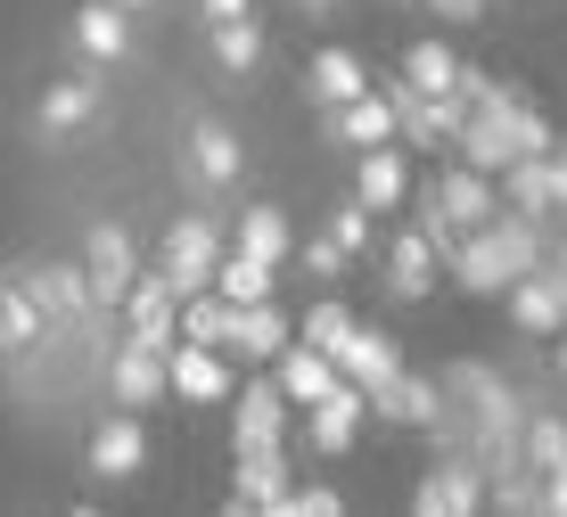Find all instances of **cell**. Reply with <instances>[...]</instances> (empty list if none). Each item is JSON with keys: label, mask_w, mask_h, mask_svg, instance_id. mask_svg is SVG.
<instances>
[{"label": "cell", "mask_w": 567, "mask_h": 517, "mask_svg": "<svg viewBox=\"0 0 567 517\" xmlns=\"http://www.w3.org/2000/svg\"><path fill=\"white\" fill-rule=\"evenodd\" d=\"M543 255H551V223H535V214H518V206H502L485 230H461V247H453V280L468 296H502L518 280V271H535Z\"/></svg>", "instance_id": "cell-1"}, {"label": "cell", "mask_w": 567, "mask_h": 517, "mask_svg": "<svg viewBox=\"0 0 567 517\" xmlns=\"http://www.w3.org/2000/svg\"><path fill=\"white\" fill-rule=\"evenodd\" d=\"M551 141H559V132L543 124V115L526 107L518 91H502V99H485V107H468V115H461V132H453L461 165L494 173V182H502V165H518V156H543Z\"/></svg>", "instance_id": "cell-2"}, {"label": "cell", "mask_w": 567, "mask_h": 517, "mask_svg": "<svg viewBox=\"0 0 567 517\" xmlns=\"http://www.w3.org/2000/svg\"><path fill=\"white\" fill-rule=\"evenodd\" d=\"M386 91V107H395V141H412V148H436V141H453V132H461V99L453 91H444V99H427L420 83H412V74H395V83H379Z\"/></svg>", "instance_id": "cell-3"}, {"label": "cell", "mask_w": 567, "mask_h": 517, "mask_svg": "<svg viewBox=\"0 0 567 517\" xmlns=\"http://www.w3.org/2000/svg\"><path fill=\"white\" fill-rule=\"evenodd\" d=\"M223 223L214 214H182V223L165 230V271H173V296H198L214 280V263H223Z\"/></svg>", "instance_id": "cell-4"}, {"label": "cell", "mask_w": 567, "mask_h": 517, "mask_svg": "<svg viewBox=\"0 0 567 517\" xmlns=\"http://www.w3.org/2000/svg\"><path fill=\"white\" fill-rule=\"evenodd\" d=\"M502 296H511V321L526 337H559L567 329V263H559V255H543L535 271H518Z\"/></svg>", "instance_id": "cell-5"}, {"label": "cell", "mask_w": 567, "mask_h": 517, "mask_svg": "<svg viewBox=\"0 0 567 517\" xmlns=\"http://www.w3.org/2000/svg\"><path fill=\"white\" fill-rule=\"evenodd\" d=\"M362 420H370V394L354 386V378H338L321 403H305V444L321 452V461H346L354 435H362Z\"/></svg>", "instance_id": "cell-6"}, {"label": "cell", "mask_w": 567, "mask_h": 517, "mask_svg": "<svg viewBox=\"0 0 567 517\" xmlns=\"http://www.w3.org/2000/svg\"><path fill=\"white\" fill-rule=\"evenodd\" d=\"M412 509H420V517H468V509H485V468H477V452H461V444L444 452V461L420 476Z\"/></svg>", "instance_id": "cell-7"}, {"label": "cell", "mask_w": 567, "mask_h": 517, "mask_svg": "<svg viewBox=\"0 0 567 517\" xmlns=\"http://www.w3.org/2000/svg\"><path fill=\"white\" fill-rule=\"evenodd\" d=\"M230 509H288V452L230 444Z\"/></svg>", "instance_id": "cell-8"}, {"label": "cell", "mask_w": 567, "mask_h": 517, "mask_svg": "<svg viewBox=\"0 0 567 517\" xmlns=\"http://www.w3.org/2000/svg\"><path fill=\"white\" fill-rule=\"evenodd\" d=\"M132 271H141V255H132V230H124V223H100V230H91V247H83V280H91V304H100V312H124V288H132Z\"/></svg>", "instance_id": "cell-9"}, {"label": "cell", "mask_w": 567, "mask_h": 517, "mask_svg": "<svg viewBox=\"0 0 567 517\" xmlns=\"http://www.w3.org/2000/svg\"><path fill=\"white\" fill-rule=\"evenodd\" d=\"M427 197H436V214L453 230H485L502 214V182L494 173H477V165H453V173H436V182H427Z\"/></svg>", "instance_id": "cell-10"}, {"label": "cell", "mask_w": 567, "mask_h": 517, "mask_svg": "<svg viewBox=\"0 0 567 517\" xmlns=\"http://www.w3.org/2000/svg\"><path fill=\"white\" fill-rule=\"evenodd\" d=\"M107 394L124 411H148V403H165L173 394V370H165V353L156 345H141V337H124L115 345V362H107Z\"/></svg>", "instance_id": "cell-11"}, {"label": "cell", "mask_w": 567, "mask_h": 517, "mask_svg": "<svg viewBox=\"0 0 567 517\" xmlns=\"http://www.w3.org/2000/svg\"><path fill=\"white\" fill-rule=\"evenodd\" d=\"M329 362H338V378H354V386L370 394V386H386V378L403 370V345H395L386 329H362V321H354L338 345H329Z\"/></svg>", "instance_id": "cell-12"}, {"label": "cell", "mask_w": 567, "mask_h": 517, "mask_svg": "<svg viewBox=\"0 0 567 517\" xmlns=\"http://www.w3.org/2000/svg\"><path fill=\"white\" fill-rule=\"evenodd\" d=\"M165 370H173V394H182V403H230V394H239V386H230L223 345H189V337H182V345L165 353Z\"/></svg>", "instance_id": "cell-13"}, {"label": "cell", "mask_w": 567, "mask_h": 517, "mask_svg": "<svg viewBox=\"0 0 567 517\" xmlns=\"http://www.w3.org/2000/svg\"><path fill=\"white\" fill-rule=\"evenodd\" d=\"M297 337V321H288L271 296H256V304H230V329H223V345H239L247 362H280V345Z\"/></svg>", "instance_id": "cell-14"}, {"label": "cell", "mask_w": 567, "mask_h": 517, "mask_svg": "<svg viewBox=\"0 0 567 517\" xmlns=\"http://www.w3.org/2000/svg\"><path fill=\"white\" fill-rule=\"evenodd\" d=\"M141 461H148V435H141V420L132 411H107L100 427H91V476H141Z\"/></svg>", "instance_id": "cell-15"}, {"label": "cell", "mask_w": 567, "mask_h": 517, "mask_svg": "<svg viewBox=\"0 0 567 517\" xmlns=\"http://www.w3.org/2000/svg\"><path fill=\"white\" fill-rule=\"evenodd\" d=\"M321 132L346 148H379V141H395V107H386V91H362L346 107H321Z\"/></svg>", "instance_id": "cell-16"}, {"label": "cell", "mask_w": 567, "mask_h": 517, "mask_svg": "<svg viewBox=\"0 0 567 517\" xmlns=\"http://www.w3.org/2000/svg\"><path fill=\"white\" fill-rule=\"evenodd\" d=\"M370 411H379V420H395V427H436V411H444V386H436V378H412V370H395L386 386H370Z\"/></svg>", "instance_id": "cell-17"}, {"label": "cell", "mask_w": 567, "mask_h": 517, "mask_svg": "<svg viewBox=\"0 0 567 517\" xmlns=\"http://www.w3.org/2000/svg\"><path fill=\"white\" fill-rule=\"evenodd\" d=\"M25 296L42 304V321H83V312H100V304H91L83 263H42V271H25Z\"/></svg>", "instance_id": "cell-18"}, {"label": "cell", "mask_w": 567, "mask_h": 517, "mask_svg": "<svg viewBox=\"0 0 567 517\" xmlns=\"http://www.w3.org/2000/svg\"><path fill=\"white\" fill-rule=\"evenodd\" d=\"M100 99H107L100 74H66V83H50V91H42V141H66L74 124H91V115H100Z\"/></svg>", "instance_id": "cell-19"}, {"label": "cell", "mask_w": 567, "mask_h": 517, "mask_svg": "<svg viewBox=\"0 0 567 517\" xmlns=\"http://www.w3.org/2000/svg\"><path fill=\"white\" fill-rule=\"evenodd\" d=\"M271 378H280V394L305 411V403H321V394L338 386V362H329L321 345H305V337H288V345H280V370H271Z\"/></svg>", "instance_id": "cell-20"}, {"label": "cell", "mask_w": 567, "mask_h": 517, "mask_svg": "<svg viewBox=\"0 0 567 517\" xmlns=\"http://www.w3.org/2000/svg\"><path fill=\"white\" fill-rule=\"evenodd\" d=\"M436 263H444V255H436V247H427V230L412 223V230H403V238H395V247H386V288H395V296H403V304H420V296H427V288H436Z\"/></svg>", "instance_id": "cell-21"}, {"label": "cell", "mask_w": 567, "mask_h": 517, "mask_svg": "<svg viewBox=\"0 0 567 517\" xmlns=\"http://www.w3.org/2000/svg\"><path fill=\"white\" fill-rule=\"evenodd\" d=\"M280 435H288V394H280V378L239 386V427H230V444H280Z\"/></svg>", "instance_id": "cell-22"}, {"label": "cell", "mask_w": 567, "mask_h": 517, "mask_svg": "<svg viewBox=\"0 0 567 517\" xmlns=\"http://www.w3.org/2000/svg\"><path fill=\"white\" fill-rule=\"evenodd\" d=\"M354 197L370 214H386V206H403L412 197V173H403V148L395 141H379V148H362V173H354Z\"/></svg>", "instance_id": "cell-23"}, {"label": "cell", "mask_w": 567, "mask_h": 517, "mask_svg": "<svg viewBox=\"0 0 567 517\" xmlns=\"http://www.w3.org/2000/svg\"><path fill=\"white\" fill-rule=\"evenodd\" d=\"M74 42H83L91 66H115V58L132 50V9H115V0H91V9L74 17Z\"/></svg>", "instance_id": "cell-24"}, {"label": "cell", "mask_w": 567, "mask_h": 517, "mask_svg": "<svg viewBox=\"0 0 567 517\" xmlns=\"http://www.w3.org/2000/svg\"><path fill=\"white\" fill-rule=\"evenodd\" d=\"M305 91H312V107H346V99L370 91V74H362L354 50H321V58L305 66Z\"/></svg>", "instance_id": "cell-25"}, {"label": "cell", "mask_w": 567, "mask_h": 517, "mask_svg": "<svg viewBox=\"0 0 567 517\" xmlns=\"http://www.w3.org/2000/svg\"><path fill=\"white\" fill-rule=\"evenodd\" d=\"M230 247L280 271V263H288V247H297V230H288V214H280V206H247V214H239V230H230Z\"/></svg>", "instance_id": "cell-26"}, {"label": "cell", "mask_w": 567, "mask_h": 517, "mask_svg": "<svg viewBox=\"0 0 567 517\" xmlns=\"http://www.w3.org/2000/svg\"><path fill=\"white\" fill-rule=\"evenodd\" d=\"M214 58H223L230 74H256L264 66V25H256V9H239V17H214Z\"/></svg>", "instance_id": "cell-27"}, {"label": "cell", "mask_w": 567, "mask_h": 517, "mask_svg": "<svg viewBox=\"0 0 567 517\" xmlns=\"http://www.w3.org/2000/svg\"><path fill=\"white\" fill-rule=\"evenodd\" d=\"M502 206L535 214V223H559V206H551V173H543V156H518V165H502Z\"/></svg>", "instance_id": "cell-28"}, {"label": "cell", "mask_w": 567, "mask_h": 517, "mask_svg": "<svg viewBox=\"0 0 567 517\" xmlns=\"http://www.w3.org/2000/svg\"><path fill=\"white\" fill-rule=\"evenodd\" d=\"M42 304H33V296H25V280H0V345H9V353H33V345H42Z\"/></svg>", "instance_id": "cell-29"}, {"label": "cell", "mask_w": 567, "mask_h": 517, "mask_svg": "<svg viewBox=\"0 0 567 517\" xmlns=\"http://www.w3.org/2000/svg\"><path fill=\"white\" fill-rule=\"evenodd\" d=\"M214 296H230V304H256V296H271V263H256V255L223 247V263H214Z\"/></svg>", "instance_id": "cell-30"}, {"label": "cell", "mask_w": 567, "mask_h": 517, "mask_svg": "<svg viewBox=\"0 0 567 517\" xmlns=\"http://www.w3.org/2000/svg\"><path fill=\"white\" fill-rule=\"evenodd\" d=\"M189 165H198V182H214V189L239 182V141H230L223 124H198L189 132Z\"/></svg>", "instance_id": "cell-31"}, {"label": "cell", "mask_w": 567, "mask_h": 517, "mask_svg": "<svg viewBox=\"0 0 567 517\" xmlns=\"http://www.w3.org/2000/svg\"><path fill=\"white\" fill-rule=\"evenodd\" d=\"M403 74H412L427 99H444V91L461 83V58L444 50V42H412V50H403Z\"/></svg>", "instance_id": "cell-32"}, {"label": "cell", "mask_w": 567, "mask_h": 517, "mask_svg": "<svg viewBox=\"0 0 567 517\" xmlns=\"http://www.w3.org/2000/svg\"><path fill=\"white\" fill-rule=\"evenodd\" d=\"M223 329H230V296H214V288L182 296V337L189 345H223Z\"/></svg>", "instance_id": "cell-33"}, {"label": "cell", "mask_w": 567, "mask_h": 517, "mask_svg": "<svg viewBox=\"0 0 567 517\" xmlns=\"http://www.w3.org/2000/svg\"><path fill=\"white\" fill-rule=\"evenodd\" d=\"M559 461H567V420L535 411V420H526V468H543V476H551Z\"/></svg>", "instance_id": "cell-34"}, {"label": "cell", "mask_w": 567, "mask_h": 517, "mask_svg": "<svg viewBox=\"0 0 567 517\" xmlns=\"http://www.w3.org/2000/svg\"><path fill=\"white\" fill-rule=\"evenodd\" d=\"M346 329H354V312H346V304H312V312H305V321H297V337H305V345H321V353H329V345H338V337H346Z\"/></svg>", "instance_id": "cell-35"}, {"label": "cell", "mask_w": 567, "mask_h": 517, "mask_svg": "<svg viewBox=\"0 0 567 517\" xmlns=\"http://www.w3.org/2000/svg\"><path fill=\"white\" fill-rule=\"evenodd\" d=\"M329 238H338L346 255H362V247H370V206H362V197H346V206H329Z\"/></svg>", "instance_id": "cell-36"}, {"label": "cell", "mask_w": 567, "mask_h": 517, "mask_svg": "<svg viewBox=\"0 0 567 517\" xmlns=\"http://www.w3.org/2000/svg\"><path fill=\"white\" fill-rule=\"evenodd\" d=\"M288 509H297V517H338L346 502H338V493H329V485H305V493L288 485Z\"/></svg>", "instance_id": "cell-37"}, {"label": "cell", "mask_w": 567, "mask_h": 517, "mask_svg": "<svg viewBox=\"0 0 567 517\" xmlns=\"http://www.w3.org/2000/svg\"><path fill=\"white\" fill-rule=\"evenodd\" d=\"M305 263H312V271H321V280H329V271H346V247H338V238L321 230V238H312V247H305Z\"/></svg>", "instance_id": "cell-38"}, {"label": "cell", "mask_w": 567, "mask_h": 517, "mask_svg": "<svg viewBox=\"0 0 567 517\" xmlns=\"http://www.w3.org/2000/svg\"><path fill=\"white\" fill-rule=\"evenodd\" d=\"M543 173H551V206H567V148L559 141L543 148Z\"/></svg>", "instance_id": "cell-39"}, {"label": "cell", "mask_w": 567, "mask_h": 517, "mask_svg": "<svg viewBox=\"0 0 567 517\" xmlns=\"http://www.w3.org/2000/svg\"><path fill=\"white\" fill-rule=\"evenodd\" d=\"M543 509H551V517H567V461H559L551 476H543Z\"/></svg>", "instance_id": "cell-40"}, {"label": "cell", "mask_w": 567, "mask_h": 517, "mask_svg": "<svg viewBox=\"0 0 567 517\" xmlns=\"http://www.w3.org/2000/svg\"><path fill=\"white\" fill-rule=\"evenodd\" d=\"M427 9H436V17H453V25H477V17H485V0H427Z\"/></svg>", "instance_id": "cell-41"}, {"label": "cell", "mask_w": 567, "mask_h": 517, "mask_svg": "<svg viewBox=\"0 0 567 517\" xmlns=\"http://www.w3.org/2000/svg\"><path fill=\"white\" fill-rule=\"evenodd\" d=\"M198 9H206V25H214V17H239V9H256V0H198Z\"/></svg>", "instance_id": "cell-42"}, {"label": "cell", "mask_w": 567, "mask_h": 517, "mask_svg": "<svg viewBox=\"0 0 567 517\" xmlns=\"http://www.w3.org/2000/svg\"><path fill=\"white\" fill-rule=\"evenodd\" d=\"M559 238H551V255H559V263H567V206H559V223H551Z\"/></svg>", "instance_id": "cell-43"}, {"label": "cell", "mask_w": 567, "mask_h": 517, "mask_svg": "<svg viewBox=\"0 0 567 517\" xmlns=\"http://www.w3.org/2000/svg\"><path fill=\"white\" fill-rule=\"evenodd\" d=\"M115 9H132V17H141V9H156V0H115Z\"/></svg>", "instance_id": "cell-44"}, {"label": "cell", "mask_w": 567, "mask_h": 517, "mask_svg": "<svg viewBox=\"0 0 567 517\" xmlns=\"http://www.w3.org/2000/svg\"><path fill=\"white\" fill-rule=\"evenodd\" d=\"M559 378H567V329H559Z\"/></svg>", "instance_id": "cell-45"}, {"label": "cell", "mask_w": 567, "mask_h": 517, "mask_svg": "<svg viewBox=\"0 0 567 517\" xmlns=\"http://www.w3.org/2000/svg\"><path fill=\"white\" fill-rule=\"evenodd\" d=\"M305 9H346V0H305Z\"/></svg>", "instance_id": "cell-46"}]
</instances>
